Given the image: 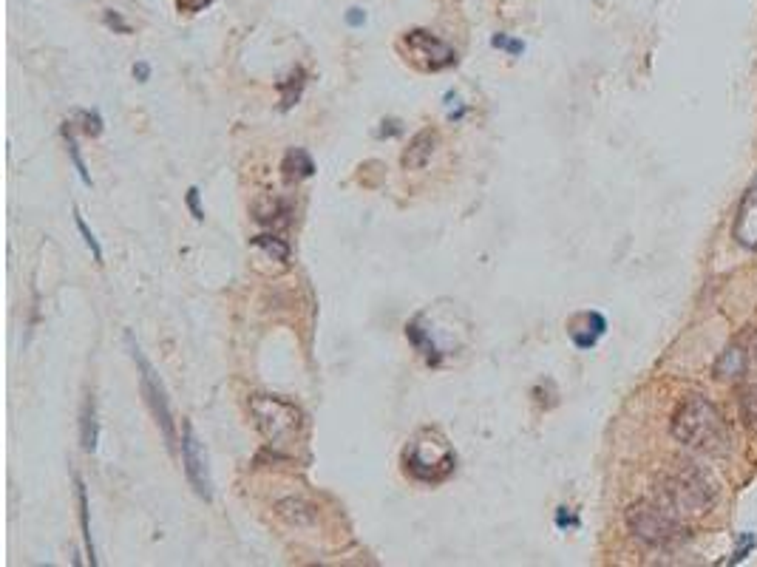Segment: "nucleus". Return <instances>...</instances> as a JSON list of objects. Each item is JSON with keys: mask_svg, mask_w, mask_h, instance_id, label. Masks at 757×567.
Returning <instances> with one entry per match:
<instances>
[{"mask_svg": "<svg viewBox=\"0 0 757 567\" xmlns=\"http://www.w3.org/2000/svg\"><path fill=\"white\" fill-rule=\"evenodd\" d=\"M672 437L689 451L718 457L732 448V431L715 403L701 395H689L672 414Z\"/></svg>", "mask_w": 757, "mask_h": 567, "instance_id": "nucleus-1", "label": "nucleus"}, {"mask_svg": "<svg viewBox=\"0 0 757 567\" xmlns=\"http://www.w3.org/2000/svg\"><path fill=\"white\" fill-rule=\"evenodd\" d=\"M715 494V482L706 477V471L695 463H678L658 480L653 497L678 519H689L706 514L715 502Z\"/></svg>", "mask_w": 757, "mask_h": 567, "instance_id": "nucleus-2", "label": "nucleus"}, {"mask_svg": "<svg viewBox=\"0 0 757 567\" xmlns=\"http://www.w3.org/2000/svg\"><path fill=\"white\" fill-rule=\"evenodd\" d=\"M403 468L412 480L437 485L454 474L457 454L440 431L423 429L414 434V440L403 451Z\"/></svg>", "mask_w": 757, "mask_h": 567, "instance_id": "nucleus-3", "label": "nucleus"}, {"mask_svg": "<svg viewBox=\"0 0 757 567\" xmlns=\"http://www.w3.org/2000/svg\"><path fill=\"white\" fill-rule=\"evenodd\" d=\"M627 528L641 545L655 550L672 548L689 533L684 519H678L672 511H667L655 497L638 499L627 508Z\"/></svg>", "mask_w": 757, "mask_h": 567, "instance_id": "nucleus-4", "label": "nucleus"}, {"mask_svg": "<svg viewBox=\"0 0 757 567\" xmlns=\"http://www.w3.org/2000/svg\"><path fill=\"white\" fill-rule=\"evenodd\" d=\"M250 414L256 420V429L270 446H287L304 429V414L301 409L278 395H253L250 397Z\"/></svg>", "mask_w": 757, "mask_h": 567, "instance_id": "nucleus-5", "label": "nucleus"}, {"mask_svg": "<svg viewBox=\"0 0 757 567\" xmlns=\"http://www.w3.org/2000/svg\"><path fill=\"white\" fill-rule=\"evenodd\" d=\"M125 341H128V349H131V358L137 363V372H139V389H142V397H145V403H148V409L154 414L156 426L162 429V437H165V443L173 451L176 446V426H173V414H171V403H168V392H165V386H162V380L154 372V366L151 361L145 358V352L139 349V344L134 341V335L128 332L125 335Z\"/></svg>", "mask_w": 757, "mask_h": 567, "instance_id": "nucleus-6", "label": "nucleus"}, {"mask_svg": "<svg viewBox=\"0 0 757 567\" xmlns=\"http://www.w3.org/2000/svg\"><path fill=\"white\" fill-rule=\"evenodd\" d=\"M400 49L406 52V60H412L420 71H446L457 66V52L446 40L434 37L426 29H412L400 40Z\"/></svg>", "mask_w": 757, "mask_h": 567, "instance_id": "nucleus-7", "label": "nucleus"}, {"mask_svg": "<svg viewBox=\"0 0 757 567\" xmlns=\"http://www.w3.org/2000/svg\"><path fill=\"white\" fill-rule=\"evenodd\" d=\"M182 463H185V477H188L190 488L210 502L213 499V482H210L205 448L196 440V431L190 423H185V434H182Z\"/></svg>", "mask_w": 757, "mask_h": 567, "instance_id": "nucleus-8", "label": "nucleus"}, {"mask_svg": "<svg viewBox=\"0 0 757 567\" xmlns=\"http://www.w3.org/2000/svg\"><path fill=\"white\" fill-rule=\"evenodd\" d=\"M749 372H752V358H749V346L743 344V341H735V344L726 346L721 355H718V361H715V369H712L715 380L729 383V386L743 383V380L749 378Z\"/></svg>", "mask_w": 757, "mask_h": 567, "instance_id": "nucleus-9", "label": "nucleus"}, {"mask_svg": "<svg viewBox=\"0 0 757 567\" xmlns=\"http://www.w3.org/2000/svg\"><path fill=\"white\" fill-rule=\"evenodd\" d=\"M437 145H440V134H437L434 128H423V131H417V134L409 139V145H406L403 156H400L403 171H423V168L431 162L434 151H437Z\"/></svg>", "mask_w": 757, "mask_h": 567, "instance_id": "nucleus-10", "label": "nucleus"}, {"mask_svg": "<svg viewBox=\"0 0 757 567\" xmlns=\"http://www.w3.org/2000/svg\"><path fill=\"white\" fill-rule=\"evenodd\" d=\"M607 329V321H604L599 312H582L570 321V338L579 349H590Z\"/></svg>", "mask_w": 757, "mask_h": 567, "instance_id": "nucleus-11", "label": "nucleus"}, {"mask_svg": "<svg viewBox=\"0 0 757 567\" xmlns=\"http://www.w3.org/2000/svg\"><path fill=\"white\" fill-rule=\"evenodd\" d=\"M735 239L743 247L757 250V188L749 190V196L740 205L738 219H735Z\"/></svg>", "mask_w": 757, "mask_h": 567, "instance_id": "nucleus-12", "label": "nucleus"}, {"mask_svg": "<svg viewBox=\"0 0 757 567\" xmlns=\"http://www.w3.org/2000/svg\"><path fill=\"white\" fill-rule=\"evenodd\" d=\"M256 222L267 224V227H287L293 222V205L287 199H264L256 205Z\"/></svg>", "mask_w": 757, "mask_h": 567, "instance_id": "nucleus-13", "label": "nucleus"}, {"mask_svg": "<svg viewBox=\"0 0 757 567\" xmlns=\"http://www.w3.org/2000/svg\"><path fill=\"white\" fill-rule=\"evenodd\" d=\"M97 437H100V426H97V406H94V395L86 397L83 412H80V443L83 451H97Z\"/></svg>", "mask_w": 757, "mask_h": 567, "instance_id": "nucleus-14", "label": "nucleus"}, {"mask_svg": "<svg viewBox=\"0 0 757 567\" xmlns=\"http://www.w3.org/2000/svg\"><path fill=\"white\" fill-rule=\"evenodd\" d=\"M281 171L284 176L290 179V182H301V179H310L312 173H315V162H312V156L304 151V148H293V151H287L284 156V165H281Z\"/></svg>", "mask_w": 757, "mask_h": 567, "instance_id": "nucleus-15", "label": "nucleus"}, {"mask_svg": "<svg viewBox=\"0 0 757 567\" xmlns=\"http://www.w3.org/2000/svg\"><path fill=\"white\" fill-rule=\"evenodd\" d=\"M738 406L746 429L757 431V383H749V380L738 383Z\"/></svg>", "mask_w": 757, "mask_h": 567, "instance_id": "nucleus-16", "label": "nucleus"}, {"mask_svg": "<svg viewBox=\"0 0 757 567\" xmlns=\"http://www.w3.org/2000/svg\"><path fill=\"white\" fill-rule=\"evenodd\" d=\"M253 247L264 250V253L273 258V261H281V264H287L290 256H293L290 241L281 239V236H276V233H273V236H270V233H261V236H256V239H253Z\"/></svg>", "mask_w": 757, "mask_h": 567, "instance_id": "nucleus-17", "label": "nucleus"}, {"mask_svg": "<svg viewBox=\"0 0 757 567\" xmlns=\"http://www.w3.org/2000/svg\"><path fill=\"white\" fill-rule=\"evenodd\" d=\"M63 139H66V148H69L71 162H74V171L80 176V182L91 188V176H88L86 162H83V154H80V145H77V137H74V122H63Z\"/></svg>", "mask_w": 757, "mask_h": 567, "instance_id": "nucleus-18", "label": "nucleus"}, {"mask_svg": "<svg viewBox=\"0 0 757 567\" xmlns=\"http://www.w3.org/2000/svg\"><path fill=\"white\" fill-rule=\"evenodd\" d=\"M77 502H80V528H83V542H86L88 550V562L97 565V556H94V539H91V522H88V494L83 480L77 477Z\"/></svg>", "mask_w": 757, "mask_h": 567, "instance_id": "nucleus-19", "label": "nucleus"}, {"mask_svg": "<svg viewBox=\"0 0 757 567\" xmlns=\"http://www.w3.org/2000/svg\"><path fill=\"white\" fill-rule=\"evenodd\" d=\"M301 88H304V71L301 69L295 71L293 77H290V83H284V80L278 83V91L284 94V105H281L284 111H287V108H293L295 100L301 97Z\"/></svg>", "mask_w": 757, "mask_h": 567, "instance_id": "nucleus-20", "label": "nucleus"}, {"mask_svg": "<svg viewBox=\"0 0 757 567\" xmlns=\"http://www.w3.org/2000/svg\"><path fill=\"white\" fill-rule=\"evenodd\" d=\"M74 224H77V230H80V236H83V241H86V247L91 250V256H94V261L100 264L103 261V247H100V241H97V236L88 230V224L86 219L80 216V213H74Z\"/></svg>", "mask_w": 757, "mask_h": 567, "instance_id": "nucleus-21", "label": "nucleus"}, {"mask_svg": "<svg viewBox=\"0 0 757 567\" xmlns=\"http://www.w3.org/2000/svg\"><path fill=\"white\" fill-rule=\"evenodd\" d=\"M77 120L83 122L80 131L88 137H100L103 134V117L97 111H77Z\"/></svg>", "mask_w": 757, "mask_h": 567, "instance_id": "nucleus-22", "label": "nucleus"}, {"mask_svg": "<svg viewBox=\"0 0 757 567\" xmlns=\"http://www.w3.org/2000/svg\"><path fill=\"white\" fill-rule=\"evenodd\" d=\"M491 46H494V49H502V52H508L511 57H517V54L525 52V43H519V40H511L508 35H494V37H491Z\"/></svg>", "mask_w": 757, "mask_h": 567, "instance_id": "nucleus-23", "label": "nucleus"}, {"mask_svg": "<svg viewBox=\"0 0 757 567\" xmlns=\"http://www.w3.org/2000/svg\"><path fill=\"white\" fill-rule=\"evenodd\" d=\"M210 3L213 0H176V9H179V15H199Z\"/></svg>", "mask_w": 757, "mask_h": 567, "instance_id": "nucleus-24", "label": "nucleus"}, {"mask_svg": "<svg viewBox=\"0 0 757 567\" xmlns=\"http://www.w3.org/2000/svg\"><path fill=\"white\" fill-rule=\"evenodd\" d=\"M103 20L108 29H114V32H120V35H131V26L122 20L120 12H111V9H108V12L103 15Z\"/></svg>", "mask_w": 757, "mask_h": 567, "instance_id": "nucleus-25", "label": "nucleus"}, {"mask_svg": "<svg viewBox=\"0 0 757 567\" xmlns=\"http://www.w3.org/2000/svg\"><path fill=\"white\" fill-rule=\"evenodd\" d=\"M188 207H190V216H193L196 222H202V219H205V210H202V205H199V188L188 190Z\"/></svg>", "mask_w": 757, "mask_h": 567, "instance_id": "nucleus-26", "label": "nucleus"}, {"mask_svg": "<svg viewBox=\"0 0 757 567\" xmlns=\"http://www.w3.org/2000/svg\"><path fill=\"white\" fill-rule=\"evenodd\" d=\"M746 346H749V358H752V372L757 375V329L749 332V341H746Z\"/></svg>", "mask_w": 757, "mask_h": 567, "instance_id": "nucleus-27", "label": "nucleus"}, {"mask_svg": "<svg viewBox=\"0 0 757 567\" xmlns=\"http://www.w3.org/2000/svg\"><path fill=\"white\" fill-rule=\"evenodd\" d=\"M556 525H559V528H568V525L576 528L579 522H576V516L568 514V508H559V514H556Z\"/></svg>", "mask_w": 757, "mask_h": 567, "instance_id": "nucleus-28", "label": "nucleus"}, {"mask_svg": "<svg viewBox=\"0 0 757 567\" xmlns=\"http://www.w3.org/2000/svg\"><path fill=\"white\" fill-rule=\"evenodd\" d=\"M346 23L352 26V29H358L366 23V15H363V9H349V15H346Z\"/></svg>", "mask_w": 757, "mask_h": 567, "instance_id": "nucleus-29", "label": "nucleus"}, {"mask_svg": "<svg viewBox=\"0 0 757 567\" xmlns=\"http://www.w3.org/2000/svg\"><path fill=\"white\" fill-rule=\"evenodd\" d=\"M134 77H137L139 83H148L151 80V66L148 63H137L134 66Z\"/></svg>", "mask_w": 757, "mask_h": 567, "instance_id": "nucleus-30", "label": "nucleus"}]
</instances>
